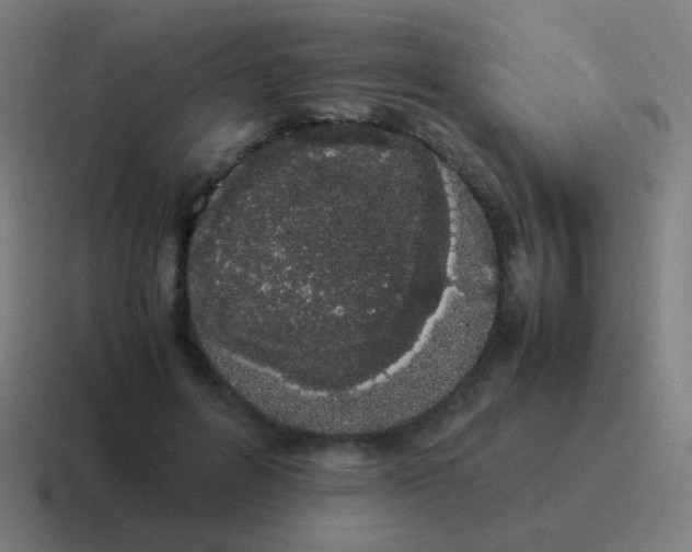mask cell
<instances>
[{
  "mask_svg": "<svg viewBox=\"0 0 692 552\" xmlns=\"http://www.w3.org/2000/svg\"><path fill=\"white\" fill-rule=\"evenodd\" d=\"M452 207L451 276L460 288L492 294L495 267L492 241L478 207L452 176H448Z\"/></svg>",
  "mask_w": 692,
  "mask_h": 552,
  "instance_id": "1",
  "label": "cell"
}]
</instances>
